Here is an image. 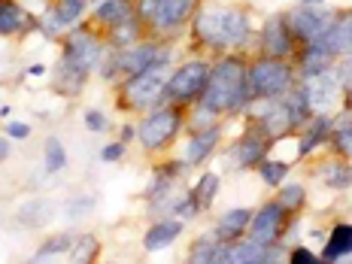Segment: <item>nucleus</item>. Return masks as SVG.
I'll list each match as a JSON object with an SVG mask.
<instances>
[{"instance_id": "obj_1", "label": "nucleus", "mask_w": 352, "mask_h": 264, "mask_svg": "<svg viewBox=\"0 0 352 264\" xmlns=\"http://www.w3.org/2000/svg\"><path fill=\"white\" fill-rule=\"evenodd\" d=\"M249 31H252V21L237 6H204L195 16V36L207 49L240 46Z\"/></svg>"}, {"instance_id": "obj_2", "label": "nucleus", "mask_w": 352, "mask_h": 264, "mask_svg": "<svg viewBox=\"0 0 352 264\" xmlns=\"http://www.w3.org/2000/svg\"><path fill=\"white\" fill-rule=\"evenodd\" d=\"M201 104L212 113H234L243 104H249L246 88V64L237 58H225L210 70L207 88L201 91Z\"/></svg>"}, {"instance_id": "obj_3", "label": "nucleus", "mask_w": 352, "mask_h": 264, "mask_svg": "<svg viewBox=\"0 0 352 264\" xmlns=\"http://www.w3.org/2000/svg\"><path fill=\"white\" fill-rule=\"evenodd\" d=\"M246 88L249 100L252 98H285L295 88V70L283 58H261V61L246 67Z\"/></svg>"}, {"instance_id": "obj_4", "label": "nucleus", "mask_w": 352, "mask_h": 264, "mask_svg": "<svg viewBox=\"0 0 352 264\" xmlns=\"http://www.w3.org/2000/svg\"><path fill=\"white\" fill-rule=\"evenodd\" d=\"M164 67L167 64H155V67L137 73V76H128L122 85V100L128 107H134L137 113H146V109H152L158 104V100H164Z\"/></svg>"}, {"instance_id": "obj_5", "label": "nucleus", "mask_w": 352, "mask_h": 264, "mask_svg": "<svg viewBox=\"0 0 352 264\" xmlns=\"http://www.w3.org/2000/svg\"><path fill=\"white\" fill-rule=\"evenodd\" d=\"M179 124H182L179 109L158 107L155 113H149L140 122V128H137V140L143 143V149L158 152V149H164L167 143L176 140V134H179Z\"/></svg>"}, {"instance_id": "obj_6", "label": "nucleus", "mask_w": 352, "mask_h": 264, "mask_svg": "<svg viewBox=\"0 0 352 264\" xmlns=\"http://www.w3.org/2000/svg\"><path fill=\"white\" fill-rule=\"evenodd\" d=\"M210 67L204 61H188L182 67H176L170 73V79L164 82V100L167 104H186V100L201 98V91L207 88Z\"/></svg>"}, {"instance_id": "obj_7", "label": "nucleus", "mask_w": 352, "mask_h": 264, "mask_svg": "<svg viewBox=\"0 0 352 264\" xmlns=\"http://www.w3.org/2000/svg\"><path fill=\"white\" fill-rule=\"evenodd\" d=\"M100 61H104V43H100L91 31H73L67 36V43H64L61 64L82 70L85 76H88L94 67H100Z\"/></svg>"}, {"instance_id": "obj_8", "label": "nucleus", "mask_w": 352, "mask_h": 264, "mask_svg": "<svg viewBox=\"0 0 352 264\" xmlns=\"http://www.w3.org/2000/svg\"><path fill=\"white\" fill-rule=\"evenodd\" d=\"M170 58H173L170 46H161V43H134V46L124 49L113 64L124 76H137V73L155 67V64H170Z\"/></svg>"}, {"instance_id": "obj_9", "label": "nucleus", "mask_w": 352, "mask_h": 264, "mask_svg": "<svg viewBox=\"0 0 352 264\" xmlns=\"http://www.w3.org/2000/svg\"><path fill=\"white\" fill-rule=\"evenodd\" d=\"M285 228V207L280 201H270L264 204L258 212H252V222H249V240L261 246H274L280 243Z\"/></svg>"}, {"instance_id": "obj_10", "label": "nucleus", "mask_w": 352, "mask_h": 264, "mask_svg": "<svg viewBox=\"0 0 352 264\" xmlns=\"http://www.w3.org/2000/svg\"><path fill=\"white\" fill-rule=\"evenodd\" d=\"M285 21H289V28H292V34H295V40L298 43H316L322 31H325L328 25L334 21V12L331 10H316V6H300V10L295 12H289L285 16Z\"/></svg>"}, {"instance_id": "obj_11", "label": "nucleus", "mask_w": 352, "mask_h": 264, "mask_svg": "<svg viewBox=\"0 0 352 264\" xmlns=\"http://www.w3.org/2000/svg\"><path fill=\"white\" fill-rule=\"evenodd\" d=\"M300 88H304V98H307V104H310V113H325V109L334 104L337 91H340V79H337V70L328 67L322 73L307 76V82Z\"/></svg>"}, {"instance_id": "obj_12", "label": "nucleus", "mask_w": 352, "mask_h": 264, "mask_svg": "<svg viewBox=\"0 0 352 264\" xmlns=\"http://www.w3.org/2000/svg\"><path fill=\"white\" fill-rule=\"evenodd\" d=\"M267 143H270V137L264 134V131H246L228 152L231 167H240V170H243V167L261 164V158L267 155Z\"/></svg>"}, {"instance_id": "obj_13", "label": "nucleus", "mask_w": 352, "mask_h": 264, "mask_svg": "<svg viewBox=\"0 0 352 264\" xmlns=\"http://www.w3.org/2000/svg\"><path fill=\"white\" fill-rule=\"evenodd\" d=\"M195 12V0H155L149 25L155 31H176Z\"/></svg>"}, {"instance_id": "obj_14", "label": "nucleus", "mask_w": 352, "mask_h": 264, "mask_svg": "<svg viewBox=\"0 0 352 264\" xmlns=\"http://www.w3.org/2000/svg\"><path fill=\"white\" fill-rule=\"evenodd\" d=\"M261 49L274 58H285L295 49V34H292L289 21L285 16H276V19H267L264 25V34H261Z\"/></svg>"}, {"instance_id": "obj_15", "label": "nucleus", "mask_w": 352, "mask_h": 264, "mask_svg": "<svg viewBox=\"0 0 352 264\" xmlns=\"http://www.w3.org/2000/svg\"><path fill=\"white\" fill-rule=\"evenodd\" d=\"M319 49H325L328 55H349L352 52V16L349 19H337L322 31L316 40Z\"/></svg>"}, {"instance_id": "obj_16", "label": "nucleus", "mask_w": 352, "mask_h": 264, "mask_svg": "<svg viewBox=\"0 0 352 264\" xmlns=\"http://www.w3.org/2000/svg\"><path fill=\"white\" fill-rule=\"evenodd\" d=\"M276 261V249L274 246H261L255 240H231L228 243V264H267Z\"/></svg>"}, {"instance_id": "obj_17", "label": "nucleus", "mask_w": 352, "mask_h": 264, "mask_svg": "<svg viewBox=\"0 0 352 264\" xmlns=\"http://www.w3.org/2000/svg\"><path fill=\"white\" fill-rule=\"evenodd\" d=\"M216 146H219V128H216V124L195 131L192 140H188L186 149H182V164H186V167L201 164V161H207L212 155V149H216Z\"/></svg>"}, {"instance_id": "obj_18", "label": "nucleus", "mask_w": 352, "mask_h": 264, "mask_svg": "<svg viewBox=\"0 0 352 264\" xmlns=\"http://www.w3.org/2000/svg\"><path fill=\"white\" fill-rule=\"evenodd\" d=\"M179 234H182V219H161V222H155L146 231L143 246L149 249V252H158V249H167L170 243H176Z\"/></svg>"}, {"instance_id": "obj_19", "label": "nucleus", "mask_w": 352, "mask_h": 264, "mask_svg": "<svg viewBox=\"0 0 352 264\" xmlns=\"http://www.w3.org/2000/svg\"><path fill=\"white\" fill-rule=\"evenodd\" d=\"M346 255H352V225L346 222H337L331 234H328V243L322 246V261H340L346 258Z\"/></svg>"}, {"instance_id": "obj_20", "label": "nucleus", "mask_w": 352, "mask_h": 264, "mask_svg": "<svg viewBox=\"0 0 352 264\" xmlns=\"http://www.w3.org/2000/svg\"><path fill=\"white\" fill-rule=\"evenodd\" d=\"M249 222H252V210H249V207L225 210V216L219 219V228H216V234L225 240V243H231V240L243 237V234L249 231Z\"/></svg>"}, {"instance_id": "obj_21", "label": "nucleus", "mask_w": 352, "mask_h": 264, "mask_svg": "<svg viewBox=\"0 0 352 264\" xmlns=\"http://www.w3.org/2000/svg\"><path fill=\"white\" fill-rule=\"evenodd\" d=\"M28 12L21 10L16 0H0V36L21 34L28 28Z\"/></svg>"}, {"instance_id": "obj_22", "label": "nucleus", "mask_w": 352, "mask_h": 264, "mask_svg": "<svg viewBox=\"0 0 352 264\" xmlns=\"http://www.w3.org/2000/svg\"><path fill=\"white\" fill-rule=\"evenodd\" d=\"M131 16H134V12H131V0H100V3L94 6V21H100V25H107V28L122 25V21Z\"/></svg>"}, {"instance_id": "obj_23", "label": "nucleus", "mask_w": 352, "mask_h": 264, "mask_svg": "<svg viewBox=\"0 0 352 264\" xmlns=\"http://www.w3.org/2000/svg\"><path fill=\"white\" fill-rule=\"evenodd\" d=\"M328 134H331V119H325V116H316L310 128H307L304 134H300L298 155H300V158H304V155H310V152L316 149L319 143H325V140H328Z\"/></svg>"}, {"instance_id": "obj_24", "label": "nucleus", "mask_w": 352, "mask_h": 264, "mask_svg": "<svg viewBox=\"0 0 352 264\" xmlns=\"http://www.w3.org/2000/svg\"><path fill=\"white\" fill-rule=\"evenodd\" d=\"M55 216V207L49 201H28L19 207V222L21 225H31V228H43L49 225V219Z\"/></svg>"}, {"instance_id": "obj_25", "label": "nucleus", "mask_w": 352, "mask_h": 264, "mask_svg": "<svg viewBox=\"0 0 352 264\" xmlns=\"http://www.w3.org/2000/svg\"><path fill=\"white\" fill-rule=\"evenodd\" d=\"M331 58L334 55H328L325 49L316 46V43H307L304 55H300V73H304V76H313V73L328 70V67H331Z\"/></svg>"}, {"instance_id": "obj_26", "label": "nucleus", "mask_w": 352, "mask_h": 264, "mask_svg": "<svg viewBox=\"0 0 352 264\" xmlns=\"http://www.w3.org/2000/svg\"><path fill=\"white\" fill-rule=\"evenodd\" d=\"M73 240H76V234H58V237H49L46 243H43L40 249H36L34 261H55L58 255H70V246Z\"/></svg>"}, {"instance_id": "obj_27", "label": "nucleus", "mask_w": 352, "mask_h": 264, "mask_svg": "<svg viewBox=\"0 0 352 264\" xmlns=\"http://www.w3.org/2000/svg\"><path fill=\"white\" fill-rule=\"evenodd\" d=\"M322 179H325V186L334 188V192H346V188H352V164L334 161V164H328L325 170H322Z\"/></svg>"}, {"instance_id": "obj_28", "label": "nucleus", "mask_w": 352, "mask_h": 264, "mask_svg": "<svg viewBox=\"0 0 352 264\" xmlns=\"http://www.w3.org/2000/svg\"><path fill=\"white\" fill-rule=\"evenodd\" d=\"M216 195H219V176L216 173H204L201 179L195 182V188H192V197H195L197 210H210L212 201H216Z\"/></svg>"}, {"instance_id": "obj_29", "label": "nucleus", "mask_w": 352, "mask_h": 264, "mask_svg": "<svg viewBox=\"0 0 352 264\" xmlns=\"http://www.w3.org/2000/svg\"><path fill=\"white\" fill-rule=\"evenodd\" d=\"M219 246H222V237L219 234H210V237H201L197 243L192 246V255L188 261H201V264H216V255H219Z\"/></svg>"}, {"instance_id": "obj_30", "label": "nucleus", "mask_w": 352, "mask_h": 264, "mask_svg": "<svg viewBox=\"0 0 352 264\" xmlns=\"http://www.w3.org/2000/svg\"><path fill=\"white\" fill-rule=\"evenodd\" d=\"M100 252V240L94 234H76L70 246V258L73 261H94V255Z\"/></svg>"}, {"instance_id": "obj_31", "label": "nucleus", "mask_w": 352, "mask_h": 264, "mask_svg": "<svg viewBox=\"0 0 352 264\" xmlns=\"http://www.w3.org/2000/svg\"><path fill=\"white\" fill-rule=\"evenodd\" d=\"M113 31V46H134L137 43V36H140V21H137V16H131V19H124L122 25H116V28H109Z\"/></svg>"}, {"instance_id": "obj_32", "label": "nucleus", "mask_w": 352, "mask_h": 264, "mask_svg": "<svg viewBox=\"0 0 352 264\" xmlns=\"http://www.w3.org/2000/svg\"><path fill=\"white\" fill-rule=\"evenodd\" d=\"M67 167V152H64V143L58 137H49L46 140V173H61Z\"/></svg>"}, {"instance_id": "obj_33", "label": "nucleus", "mask_w": 352, "mask_h": 264, "mask_svg": "<svg viewBox=\"0 0 352 264\" xmlns=\"http://www.w3.org/2000/svg\"><path fill=\"white\" fill-rule=\"evenodd\" d=\"M258 173L267 186H283L285 176H289V164H285V161H276V158H267L258 164Z\"/></svg>"}, {"instance_id": "obj_34", "label": "nucleus", "mask_w": 352, "mask_h": 264, "mask_svg": "<svg viewBox=\"0 0 352 264\" xmlns=\"http://www.w3.org/2000/svg\"><path fill=\"white\" fill-rule=\"evenodd\" d=\"M85 6H88V0H58L55 12H58V19L64 21V28H67V25H76V21L85 16Z\"/></svg>"}, {"instance_id": "obj_35", "label": "nucleus", "mask_w": 352, "mask_h": 264, "mask_svg": "<svg viewBox=\"0 0 352 264\" xmlns=\"http://www.w3.org/2000/svg\"><path fill=\"white\" fill-rule=\"evenodd\" d=\"M304 186L300 182H289V186H283L280 188V197L276 201L285 207V212H295V210H300V204H304Z\"/></svg>"}, {"instance_id": "obj_36", "label": "nucleus", "mask_w": 352, "mask_h": 264, "mask_svg": "<svg viewBox=\"0 0 352 264\" xmlns=\"http://www.w3.org/2000/svg\"><path fill=\"white\" fill-rule=\"evenodd\" d=\"M91 207H94V197H73V201L67 204V219H73V222H76V219H82V216H88V212H91Z\"/></svg>"}, {"instance_id": "obj_37", "label": "nucleus", "mask_w": 352, "mask_h": 264, "mask_svg": "<svg viewBox=\"0 0 352 264\" xmlns=\"http://www.w3.org/2000/svg\"><path fill=\"white\" fill-rule=\"evenodd\" d=\"M334 146H337V152H340V155L352 158V124H346V128H340V131H334Z\"/></svg>"}, {"instance_id": "obj_38", "label": "nucleus", "mask_w": 352, "mask_h": 264, "mask_svg": "<svg viewBox=\"0 0 352 264\" xmlns=\"http://www.w3.org/2000/svg\"><path fill=\"white\" fill-rule=\"evenodd\" d=\"M107 116L100 113V109H85V128L94 131V134H100V131H107Z\"/></svg>"}, {"instance_id": "obj_39", "label": "nucleus", "mask_w": 352, "mask_h": 264, "mask_svg": "<svg viewBox=\"0 0 352 264\" xmlns=\"http://www.w3.org/2000/svg\"><path fill=\"white\" fill-rule=\"evenodd\" d=\"M289 261H292V264H319L322 258H319L316 252H310L307 246H295V249L289 252Z\"/></svg>"}, {"instance_id": "obj_40", "label": "nucleus", "mask_w": 352, "mask_h": 264, "mask_svg": "<svg viewBox=\"0 0 352 264\" xmlns=\"http://www.w3.org/2000/svg\"><path fill=\"white\" fill-rule=\"evenodd\" d=\"M124 155V143L119 140V143H109V146H104L100 149V161H107V164H113V161H119Z\"/></svg>"}, {"instance_id": "obj_41", "label": "nucleus", "mask_w": 352, "mask_h": 264, "mask_svg": "<svg viewBox=\"0 0 352 264\" xmlns=\"http://www.w3.org/2000/svg\"><path fill=\"white\" fill-rule=\"evenodd\" d=\"M6 134H10L12 140H25V137H31V124H25V122H10V124H6Z\"/></svg>"}, {"instance_id": "obj_42", "label": "nucleus", "mask_w": 352, "mask_h": 264, "mask_svg": "<svg viewBox=\"0 0 352 264\" xmlns=\"http://www.w3.org/2000/svg\"><path fill=\"white\" fill-rule=\"evenodd\" d=\"M137 137V128H131V124H124V131H122V143H131Z\"/></svg>"}, {"instance_id": "obj_43", "label": "nucleus", "mask_w": 352, "mask_h": 264, "mask_svg": "<svg viewBox=\"0 0 352 264\" xmlns=\"http://www.w3.org/2000/svg\"><path fill=\"white\" fill-rule=\"evenodd\" d=\"M6 158H10V140L0 137V161H6Z\"/></svg>"}, {"instance_id": "obj_44", "label": "nucleus", "mask_w": 352, "mask_h": 264, "mask_svg": "<svg viewBox=\"0 0 352 264\" xmlns=\"http://www.w3.org/2000/svg\"><path fill=\"white\" fill-rule=\"evenodd\" d=\"M298 3H304V6H316V3H325V0H298Z\"/></svg>"}]
</instances>
